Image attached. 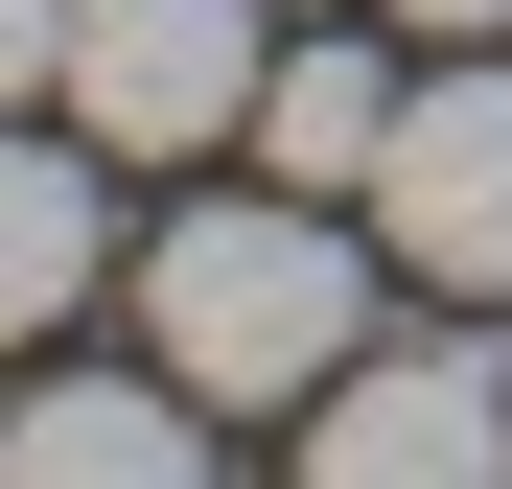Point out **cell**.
I'll return each instance as SVG.
<instances>
[{
	"mask_svg": "<svg viewBox=\"0 0 512 489\" xmlns=\"http://www.w3.org/2000/svg\"><path fill=\"white\" fill-rule=\"evenodd\" d=\"M256 0H70V140L94 163H210L256 140Z\"/></svg>",
	"mask_w": 512,
	"mask_h": 489,
	"instance_id": "3",
	"label": "cell"
},
{
	"mask_svg": "<svg viewBox=\"0 0 512 489\" xmlns=\"http://www.w3.org/2000/svg\"><path fill=\"white\" fill-rule=\"evenodd\" d=\"M303 466H326V489H489V466H512V350H489V326L350 350V373L303 396Z\"/></svg>",
	"mask_w": 512,
	"mask_h": 489,
	"instance_id": "4",
	"label": "cell"
},
{
	"mask_svg": "<svg viewBox=\"0 0 512 489\" xmlns=\"http://www.w3.org/2000/svg\"><path fill=\"white\" fill-rule=\"evenodd\" d=\"M0 466H24V489H187L210 466V396L187 373H47V396H0Z\"/></svg>",
	"mask_w": 512,
	"mask_h": 489,
	"instance_id": "5",
	"label": "cell"
},
{
	"mask_svg": "<svg viewBox=\"0 0 512 489\" xmlns=\"http://www.w3.org/2000/svg\"><path fill=\"white\" fill-rule=\"evenodd\" d=\"M396 94H419V70H396L373 24H326V47H280V70H256V163H280V187H373Z\"/></svg>",
	"mask_w": 512,
	"mask_h": 489,
	"instance_id": "7",
	"label": "cell"
},
{
	"mask_svg": "<svg viewBox=\"0 0 512 489\" xmlns=\"http://www.w3.org/2000/svg\"><path fill=\"white\" fill-rule=\"evenodd\" d=\"M396 47H512V0H373Z\"/></svg>",
	"mask_w": 512,
	"mask_h": 489,
	"instance_id": "9",
	"label": "cell"
},
{
	"mask_svg": "<svg viewBox=\"0 0 512 489\" xmlns=\"http://www.w3.org/2000/svg\"><path fill=\"white\" fill-rule=\"evenodd\" d=\"M94 257H117L94 140H24V117H0V350H47V326L94 303Z\"/></svg>",
	"mask_w": 512,
	"mask_h": 489,
	"instance_id": "6",
	"label": "cell"
},
{
	"mask_svg": "<svg viewBox=\"0 0 512 489\" xmlns=\"http://www.w3.org/2000/svg\"><path fill=\"white\" fill-rule=\"evenodd\" d=\"M140 350L210 396V420H303L326 373L373 350V233L326 187H210L140 233Z\"/></svg>",
	"mask_w": 512,
	"mask_h": 489,
	"instance_id": "1",
	"label": "cell"
},
{
	"mask_svg": "<svg viewBox=\"0 0 512 489\" xmlns=\"http://www.w3.org/2000/svg\"><path fill=\"white\" fill-rule=\"evenodd\" d=\"M24 94H70V0H0V117Z\"/></svg>",
	"mask_w": 512,
	"mask_h": 489,
	"instance_id": "8",
	"label": "cell"
},
{
	"mask_svg": "<svg viewBox=\"0 0 512 489\" xmlns=\"http://www.w3.org/2000/svg\"><path fill=\"white\" fill-rule=\"evenodd\" d=\"M350 210H373V257L419 303H512V47H419V94H396Z\"/></svg>",
	"mask_w": 512,
	"mask_h": 489,
	"instance_id": "2",
	"label": "cell"
}]
</instances>
